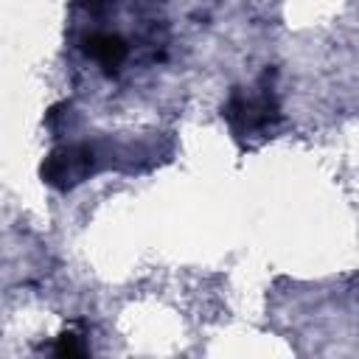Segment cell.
I'll use <instances>...</instances> for the list:
<instances>
[{
  "mask_svg": "<svg viewBox=\"0 0 359 359\" xmlns=\"http://www.w3.org/2000/svg\"><path fill=\"white\" fill-rule=\"evenodd\" d=\"M224 118L238 135L261 132L278 121V98L266 84H258L252 93L236 87L224 104Z\"/></svg>",
  "mask_w": 359,
  "mask_h": 359,
  "instance_id": "obj_1",
  "label": "cell"
},
{
  "mask_svg": "<svg viewBox=\"0 0 359 359\" xmlns=\"http://www.w3.org/2000/svg\"><path fill=\"white\" fill-rule=\"evenodd\" d=\"M95 171V151L93 146L87 143H70V146H59L53 149L39 174L42 180L50 185V188H59V191H67V188H76L79 182H84L90 174Z\"/></svg>",
  "mask_w": 359,
  "mask_h": 359,
  "instance_id": "obj_2",
  "label": "cell"
},
{
  "mask_svg": "<svg viewBox=\"0 0 359 359\" xmlns=\"http://www.w3.org/2000/svg\"><path fill=\"white\" fill-rule=\"evenodd\" d=\"M81 50L98 65L104 67V73H118V67L126 62L129 56V45L121 34L112 31H93L81 39Z\"/></svg>",
  "mask_w": 359,
  "mask_h": 359,
  "instance_id": "obj_3",
  "label": "cell"
},
{
  "mask_svg": "<svg viewBox=\"0 0 359 359\" xmlns=\"http://www.w3.org/2000/svg\"><path fill=\"white\" fill-rule=\"evenodd\" d=\"M50 359H90L87 353V345L79 334L73 331H62L53 342V351H50Z\"/></svg>",
  "mask_w": 359,
  "mask_h": 359,
  "instance_id": "obj_4",
  "label": "cell"
}]
</instances>
